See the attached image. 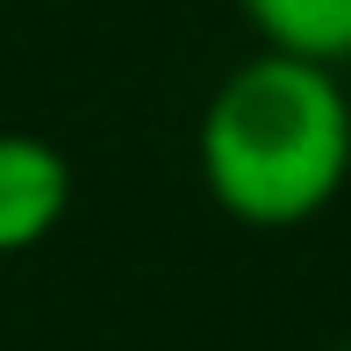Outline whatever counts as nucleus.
<instances>
[{"label": "nucleus", "instance_id": "1", "mask_svg": "<svg viewBox=\"0 0 351 351\" xmlns=\"http://www.w3.org/2000/svg\"><path fill=\"white\" fill-rule=\"evenodd\" d=\"M194 158L230 222L301 230L351 180V93L330 65L258 51L208 93Z\"/></svg>", "mask_w": 351, "mask_h": 351}, {"label": "nucleus", "instance_id": "2", "mask_svg": "<svg viewBox=\"0 0 351 351\" xmlns=\"http://www.w3.org/2000/svg\"><path fill=\"white\" fill-rule=\"evenodd\" d=\"M72 215V158L51 136L0 130V258L51 244Z\"/></svg>", "mask_w": 351, "mask_h": 351}, {"label": "nucleus", "instance_id": "3", "mask_svg": "<svg viewBox=\"0 0 351 351\" xmlns=\"http://www.w3.org/2000/svg\"><path fill=\"white\" fill-rule=\"evenodd\" d=\"M265 51L337 72L351 58V0H237Z\"/></svg>", "mask_w": 351, "mask_h": 351}]
</instances>
